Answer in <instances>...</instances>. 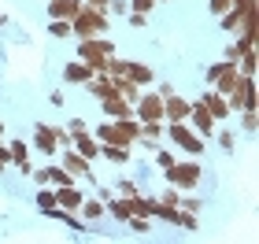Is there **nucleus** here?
<instances>
[{"label": "nucleus", "mask_w": 259, "mask_h": 244, "mask_svg": "<svg viewBox=\"0 0 259 244\" xmlns=\"http://www.w3.org/2000/svg\"><path fill=\"white\" fill-rule=\"evenodd\" d=\"M196 126H200L204 133H211V119H207V111H204V108H196Z\"/></svg>", "instance_id": "4"}, {"label": "nucleus", "mask_w": 259, "mask_h": 244, "mask_svg": "<svg viewBox=\"0 0 259 244\" xmlns=\"http://www.w3.org/2000/svg\"><path fill=\"white\" fill-rule=\"evenodd\" d=\"M56 200H60L63 207H78V192H74V189H67V185H63V192L56 196Z\"/></svg>", "instance_id": "3"}, {"label": "nucleus", "mask_w": 259, "mask_h": 244, "mask_svg": "<svg viewBox=\"0 0 259 244\" xmlns=\"http://www.w3.org/2000/svg\"><path fill=\"white\" fill-rule=\"evenodd\" d=\"M170 115H174V119H185V104L174 100V104H170Z\"/></svg>", "instance_id": "5"}, {"label": "nucleus", "mask_w": 259, "mask_h": 244, "mask_svg": "<svg viewBox=\"0 0 259 244\" xmlns=\"http://www.w3.org/2000/svg\"><path fill=\"white\" fill-rule=\"evenodd\" d=\"M196 178H200L196 167H174L170 170V181H178V185H196Z\"/></svg>", "instance_id": "1"}, {"label": "nucleus", "mask_w": 259, "mask_h": 244, "mask_svg": "<svg viewBox=\"0 0 259 244\" xmlns=\"http://www.w3.org/2000/svg\"><path fill=\"white\" fill-rule=\"evenodd\" d=\"M174 137L182 141L185 152H200V148H204V144H196V137H193V133H185V130H174Z\"/></svg>", "instance_id": "2"}]
</instances>
